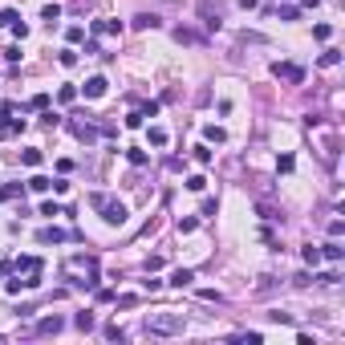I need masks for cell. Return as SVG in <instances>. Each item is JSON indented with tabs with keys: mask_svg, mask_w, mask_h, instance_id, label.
<instances>
[{
	"mask_svg": "<svg viewBox=\"0 0 345 345\" xmlns=\"http://www.w3.org/2000/svg\"><path fill=\"white\" fill-rule=\"evenodd\" d=\"M183 313H150V317L142 321V329L150 333V337H175V333H183Z\"/></svg>",
	"mask_w": 345,
	"mask_h": 345,
	"instance_id": "cell-1",
	"label": "cell"
},
{
	"mask_svg": "<svg viewBox=\"0 0 345 345\" xmlns=\"http://www.w3.org/2000/svg\"><path fill=\"white\" fill-rule=\"evenodd\" d=\"M65 272H77L81 280H73L77 289H98V256H69L65 260Z\"/></svg>",
	"mask_w": 345,
	"mask_h": 345,
	"instance_id": "cell-2",
	"label": "cell"
},
{
	"mask_svg": "<svg viewBox=\"0 0 345 345\" xmlns=\"http://www.w3.org/2000/svg\"><path fill=\"white\" fill-rule=\"evenodd\" d=\"M89 203L102 211V219H106L110 228H122V224H126V203H118V199H106L102 191H93V195H89Z\"/></svg>",
	"mask_w": 345,
	"mask_h": 345,
	"instance_id": "cell-3",
	"label": "cell"
},
{
	"mask_svg": "<svg viewBox=\"0 0 345 345\" xmlns=\"http://www.w3.org/2000/svg\"><path fill=\"white\" fill-rule=\"evenodd\" d=\"M272 73H276L280 81H289V85H301V81H305V69H301V65H293V61H276Z\"/></svg>",
	"mask_w": 345,
	"mask_h": 345,
	"instance_id": "cell-4",
	"label": "cell"
},
{
	"mask_svg": "<svg viewBox=\"0 0 345 345\" xmlns=\"http://www.w3.org/2000/svg\"><path fill=\"white\" fill-rule=\"evenodd\" d=\"M24 130V118H12V106L0 110V138H8V134H20Z\"/></svg>",
	"mask_w": 345,
	"mask_h": 345,
	"instance_id": "cell-5",
	"label": "cell"
},
{
	"mask_svg": "<svg viewBox=\"0 0 345 345\" xmlns=\"http://www.w3.org/2000/svg\"><path fill=\"white\" fill-rule=\"evenodd\" d=\"M41 244H65V240H77V232H61V228H41L37 232Z\"/></svg>",
	"mask_w": 345,
	"mask_h": 345,
	"instance_id": "cell-6",
	"label": "cell"
},
{
	"mask_svg": "<svg viewBox=\"0 0 345 345\" xmlns=\"http://www.w3.org/2000/svg\"><path fill=\"white\" fill-rule=\"evenodd\" d=\"M61 329H65V321H61V317H45V321H37V333H41V337H57Z\"/></svg>",
	"mask_w": 345,
	"mask_h": 345,
	"instance_id": "cell-7",
	"label": "cell"
},
{
	"mask_svg": "<svg viewBox=\"0 0 345 345\" xmlns=\"http://www.w3.org/2000/svg\"><path fill=\"white\" fill-rule=\"evenodd\" d=\"M321 260H333V264H341V260H345V248H341L337 240H329V244L321 248Z\"/></svg>",
	"mask_w": 345,
	"mask_h": 345,
	"instance_id": "cell-8",
	"label": "cell"
},
{
	"mask_svg": "<svg viewBox=\"0 0 345 345\" xmlns=\"http://www.w3.org/2000/svg\"><path fill=\"white\" fill-rule=\"evenodd\" d=\"M81 89H85V98H102V93H106V77H102V73H98V77H89Z\"/></svg>",
	"mask_w": 345,
	"mask_h": 345,
	"instance_id": "cell-9",
	"label": "cell"
},
{
	"mask_svg": "<svg viewBox=\"0 0 345 345\" xmlns=\"http://www.w3.org/2000/svg\"><path fill=\"white\" fill-rule=\"evenodd\" d=\"M199 16H203V24H207V28H219V8H211V4H199Z\"/></svg>",
	"mask_w": 345,
	"mask_h": 345,
	"instance_id": "cell-10",
	"label": "cell"
},
{
	"mask_svg": "<svg viewBox=\"0 0 345 345\" xmlns=\"http://www.w3.org/2000/svg\"><path fill=\"white\" fill-rule=\"evenodd\" d=\"M134 28H142V33H146V28H159V16H154V12H138L134 16Z\"/></svg>",
	"mask_w": 345,
	"mask_h": 345,
	"instance_id": "cell-11",
	"label": "cell"
},
{
	"mask_svg": "<svg viewBox=\"0 0 345 345\" xmlns=\"http://www.w3.org/2000/svg\"><path fill=\"white\" fill-rule=\"evenodd\" d=\"M191 280H195L191 268H175V272H171V285H179V289H183V285H191Z\"/></svg>",
	"mask_w": 345,
	"mask_h": 345,
	"instance_id": "cell-12",
	"label": "cell"
},
{
	"mask_svg": "<svg viewBox=\"0 0 345 345\" xmlns=\"http://www.w3.org/2000/svg\"><path fill=\"white\" fill-rule=\"evenodd\" d=\"M93 33H122V20H93Z\"/></svg>",
	"mask_w": 345,
	"mask_h": 345,
	"instance_id": "cell-13",
	"label": "cell"
},
{
	"mask_svg": "<svg viewBox=\"0 0 345 345\" xmlns=\"http://www.w3.org/2000/svg\"><path fill=\"white\" fill-rule=\"evenodd\" d=\"M20 163H24V167H41V150H37V146L20 150Z\"/></svg>",
	"mask_w": 345,
	"mask_h": 345,
	"instance_id": "cell-14",
	"label": "cell"
},
{
	"mask_svg": "<svg viewBox=\"0 0 345 345\" xmlns=\"http://www.w3.org/2000/svg\"><path fill=\"white\" fill-rule=\"evenodd\" d=\"M73 134H77L81 142H93V138H98V130H93V126H85V122H77V126H73Z\"/></svg>",
	"mask_w": 345,
	"mask_h": 345,
	"instance_id": "cell-15",
	"label": "cell"
},
{
	"mask_svg": "<svg viewBox=\"0 0 345 345\" xmlns=\"http://www.w3.org/2000/svg\"><path fill=\"white\" fill-rule=\"evenodd\" d=\"M73 325H77L81 333H89V329H93V313H77V317H73Z\"/></svg>",
	"mask_w": 345,
	"mask_h": 345,
	"instance_id": "cell-16",
	"label": "cell"
},
{
	"mask_svg": "<svg viewBox=\"0 0 345 345\" xmlns=\"http://www.w3.org/2000/svg\"><path fill=\"white\" fill-rule=\"evenodd\" d=\"M301 256H305V264H313V268H317V264H321V248H313V244H309Z\"/></svg>",
	"mask_w": 345,
	"mask_h": 345,
	"instance_id": "cell-17",
	"label": "cell"
},
{
	"mask_svg": "<svg viewBox=\"0 0 345 345\" xmlns=\"http://www.w3.org/2000/svg\"><path fill=\"white\" fill-rule=\"evenodd\" d=\"M28 187H33V191H49V187H53V179H45V175H33V179H28Z\"/></svg>",
	"mask_w": 345,
	"mask_h": 345,
	"instance_id": "cell-18",
	"label": "cell"
},
{
	"mask_svg": "<svg viewBox=\"0 0 345 345\" xmlns=\"http://www.w3.org/2000/svg\"><path fill=\"white\" fill-rule=\"evenodd\" d=\"M150 146H167V130L163 126H150Z\"/></svg>",
	"mask_w": 345,
	"mask_h": 345,
	"instance_id": "cell-19",
	"label": "cell"
},
{
	"mask_svg": "<svg viewBox=\"0 0 345 345\" xmlns=\"http://www.w3.org/2000/svg\"><path fill=\"white\" fill-rule=\"evenodd\" d=\"M337 61H341V53H337V49H325V53H321V65H325V69H333Z\"/></svg>",
	"mask_w": 345,
	"mask_h": 345,
	"instance_id": "cell-20",
	"label": "cell"
},
{
	"mask_svg": "<svg viewBox=\"0 0 345 345\" xmlns=\"http://www.w3.org/2000/svg\"><path fill=\"white\" fill-rule=\"evenodd\" d=\"M20 20V12H12V8H4V12H0V28H12Z\"/></svg>",
	"mask_w": 345,
	"mask_h": 345,
	"instance_id": "cell-21",
	"label": "cell"
},
{
	"mask_svg": "<svg viewBox=\"0 0 345 345\" xmlns=\"http://www.w3.org/2000/svg\"><path fill=\"white\" fill-rule=\"evenodd\" d=\"M20 195V183H8V187H0V203H4V199H16Z\"/></svg>",
	"mask_w": 345,
	"mask_h": 345,
	"instance_id": "cell-22",
	"label": "cell"
},
{
	"mask_svg": "<svg viewBox=\"0 0 345 345\" xmlns=\"http://www.w3.org/2000/svg\"><path fill=\"white\" fill-rule=\"evenodd\" d=\"M175 37H179V41H183V45H195V41H199V37H195V33H191V28H183V24H179V28H175Z\"/></svg>",
	"mask_w": 345,
	"mask_h": 345,
	"instance_id": "cell-23",
	"label": "cell"
},
{
	"mask_svg": "<svg viewBox=\"0 0 345 345\" xmlns=\"http://www.w3.org/2000/svg\"><path fill=\"white\" fill-rule=\"evenodd\" d=\"M203 187H207L203 175H191V179H187V191H203Z\"/></svg>",
	"mask_w": 345,
	"mask_h": 345,
	"instance_id": "cell-24",
	"label": "cell"
},
{
	"mask_svg": "<svg viewBox=\"0 0 345 345\" xmlns=\"http://www.w3.org/2000/svg\"><path fill=\"white\" fill-rule=\"evenodd\" d=\"M81 37H85L81 24H69V28H65V41H81Z\"/></svg>",
	"mask_w": 345,
	"mask_h": 345,
	"instance_id": "cell-25",
	"label": "cell"
},
{
	"mask_svg": "<svg viewBox=\"0 0 345 345\" xmlns=\"http://www.w3.org/2000/svg\"><path fill=\"white\" fill-rule=\"evenodd\" d=\"M203 134H207V142H224V138H228V134H224V130H219V126H207Z\"/></svg>",
	"mask_w": 345,
	"mask_h": 345,
	"instance_id": "cell-26",
	"label": "cell"
},
{
	"mask_svg": "<svg viewBox=\"0 0 345 345\" xmlns=\"http://www.w3.org/2000/svg\"><path fill=\"white\" fill-rule=\"evenodd\" d=\"M195 228H199V219H179V232H183V236H191Z\"/></svg>",
	"mask_w": 345,
	"mask_h": 345,
	"instance_id": "cell-27",
	"label": "cell"
},
{
	"mask_svg": "<svg viewBox=\"0 0 345 345\" xmlns=\"http://www.w3.org/2000/svg\"><path fill=\"white\" fill-rule=\"evenodd\" d=\"M313 37H317V41H329L333 28H329V24H317V28H313Z\"/></svg>",
	"mask_w": 345,
	"mask_h": 345,
	"instance_id": "cell-28",
	"label": "cell"
},
{
	"mask_svg": "<svg viewBox=\"0 0 345 345\" xmlns=\"http://www.w3.org/2000/svg\"><path fill=\"white\" fill-rule=\"evenodd\" d=\"M276 171L289 175V171H293V154H280V159H276Z\"/></svg>",
	"mask_w": 345,
	"mask_h": 345,
	"instance_id": "cell-29",
	"label": "cell"
},
{
	"mask_svg": "<svg viewBox=\"0 0 345 345\" xmlns=\"http://www.w3.org/2000/svg\"><path fill=\"white\" fill-rule=\"evenodd\" d=\"M195 163H203V167L211 163V150H207V146H195Z\"/></svg>",
	"mask_w": 345,
	"mask_h": 345,
	"instance_id": "cell-30",
	"label": "cell"
},
{
	"mask_svg": "<svg viewBox=\"0 0 345 345\" xmlns=\"http://www.w3.org/2000/svg\"><path fill=\"white\" fill-rule=\"evenodd\" d=\"M341 232H345L341 219H329V236H333V240H341Z\"/></svg>",
	"mask_w": 345,
	"mask_h": 345,
	"instance_id": "cell-31",
	"label": "cell"
},
{
	"mask_svg": "<svg viewBox=\"0 0 345 345\" xmlns=\"http://www.w3.org/2000/svg\"><path fill=\"white\" fill-rule=\"evenodd\" d=\"M134 305H138V297H134V293H126V297H118V309H134Z\"/></svg>",
	"mask_w": 345,
	"mask_h": 345,
	"instance_id": "cell-32",
	"label": "cell"
},
{
	"mask_svg": "<svg viewBox=\"0 0 345 345\" xmlns=\"http://www.w3.org/2000/svg\"><path fill=\"white\" fill-rule=\"evenodd\" d=\"M57 98H61V102H73V98H77V89H73V85H61Z\"/></svg>",
	"mask_w": 345,
	"mask_h": 345,
	"instance_id": "cell-33",
	"label": "cell"
},
{
	"mask_svg": "<svg viewBox=\"0 0 345 345\" xmlns=\"http://www.w3.org/2000/svg\"><path fill=\"white\" fill-rule=\"evenodd\" d=\"M268 321H276V325H293V317H289V313H268Z\"/></svg>",
	"mask_w": 345,
	"mask_h": 345,
	"instance_id": "cell-34",
	"label": "cell"
},
{
	"mask_svg": "<svg viewBox=\"0 0 345 345\" xmlns=\"http://www.w3.org/2000/svg\"><path fill=\"white\" fill-rule=\"evenodd\" d=\"M102 333H106V341H122V329H118V325H106Z\"/></svg>",
	"mask_w": 345,
	"mask_h": 345,
	"instance_id": "cell-35",
	"label": "cell"
},
{
	"mask_svg": "<svg viewBox=\"0 0 345 345\" xmlns=\"http://www.w3.org/2000/svg\"><path fill=\"white\" fill-rule=\"evenodd\" d=\"M61 65H65V69H69V65H77V53H73V49H65V53H61Z\"/></svg>",
	"mask_w": 345,
	"mask_h": 345,
	"instance_id": "cell-36",
	"label": "cell"
},
{
	"mask_svg": "<svg viewBox=\"0 0 345 345\" xmlns=\"http://www.w3.org/2000/svg\"><path fill=\"white\" fill-rule=\"evenodd\" d=\"M293 285H297V289H309V285H313V276H309V272H301V276H293Z\"/></svg>",
	"mask_w": 345,
	"mask_h": 345,
	"instance_id": "cell-37",
	"label": "cell"
},
{
	"mask_svg": "<svg viewBox=\"0 0 345 345\" xmlns=\"http://www.w3.org/2000/svg\"><path fill=\"white\" fill-rule=\"evenodd\" d=\"M28 106H33V110H45V106H49V93H37V98L28 102Z\"/></svg>",
	"mask_w": 345,
	"mask_h": 345,
	"instance_id": "cell-38",
	"label": "cell"
},
{
	"mask_svg": "<svg viewBox=\"0 0 345 345\" xmlns=\"http://www.w3.org/2000/svg\"><path fill=\"white\" fill-rule=\"evenodd\" d=\"M41 16H45V20H49V24H53V20H57V16H61V8H57V4H49V8H45V12H41Z\"/></svg>",
	"mask_w": 345,
	"mask_h": 345,
	"instance_id": "cell-39",
	"label": "cell"
},
{
	"mask_svg": "<svg viewBox=\"0 0 345 345\" xmlns=\"http://www.w3.org/2000/svg\"><path fill=\"white\" fill-rule=\"evenodd\" d=\"M8 268H12V260H0V280L8 276Z\"/></svg>",
	"mask_w": 345,
	"mask_h": 345,
	"instance_id": "cell-40",
	"label": "cell"
},
{
	"mask_svg": "<svg viewBox=\"0 0 345 345\" xmlns=\"http://www.w3.org/2000/svg\"><path fill=\"white\" fill-rule=\"evenodd\" d=\"M301 4H305V8H317V4H321V0H301Z\"/></svg>",
	"mask_w": 345,
	"mask_h": 345,
	"instance_id": "cell-41",
	"label": "cell"
}]
</instances>
